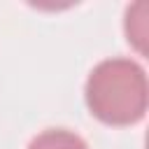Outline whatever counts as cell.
I'll return each instance as SVG.
<instances>
[{
    "instance_id": "7a4b0ae2",
    "label": "cell",
    "mask_w": 149,
    "mask_h": 149,
    "mask_svg": "<svg viewBox=\"0 0 149 149\" xmlns=\"http://www.w3.org/2000/svg\"><path fill=\"white\" fill-rule=\"evenodd\" d=\"M28 149H88V147L77 133H70L65 128H49L40 133Z\"/></svg>"
},
{
    "instance_id": "6da1fadb",
    "label": "cell",
    "mask_w": 149,
    "mask_h": 149,
    "mask_svg": "<svg viewBox=\"0 0 149 149\" xmlns=\"http://www.w3.org/2000/svg\"><path fill=\"white\" fill-rule=\"evenodd\" d=\"M86 105L102 123H137L147 112L144 70L130 58L100 61L86 79Z\"/></svg>"
}]
</instances>
